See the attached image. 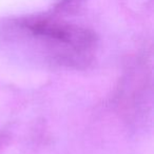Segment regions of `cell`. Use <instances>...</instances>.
Masks as SVG:
<instances>
[{"mask_svg": "<svg viewBox=\"0 0 154 154\" xmlns=\"http://www.w3.org/2000/svg\"><path fill=\"white\" fill-rule=\"evenodd\" d=\"M20 26L45 43L60 64L84 68L92 61L97 38L89 29L50 18H31Z\"/></svg>", "mask_w": 154, "mask_h": 154, "instance_id": "cell-1", "label": "cell"}, {"mask_svg": "<svg viewBox=\"0 0 154 154\" xmlns=\"http://www.w3.org/2000/svg\"><path fill=\"white\" fill-rule=\"evenodd\" d=\"M80 1L82 0H60L57 8L59 10H70L73 9V7L78 5Z\"/></svg>", "mask_w": 154, "mask_h": 154, "instance_id": "cell-2", "label": "cell"}]
</instances>
